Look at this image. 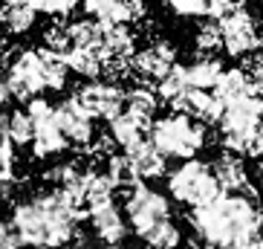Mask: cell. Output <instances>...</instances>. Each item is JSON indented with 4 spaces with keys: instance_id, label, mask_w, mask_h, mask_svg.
Here are the masks:
<instances>
[{
    "instance_id": "28",
    "label": "cell",
    "mask_w": 263,
    "mask_h": 249,
    "mask_svg": "<svg viewBox=\"0 0 263 249\" xmlns=\"http://www.w3.org/2000/svg\"><path fill=\"white\" fill-rule=\"evenodd\" d=\"M41 61H44V78H47V90H64L67 78H70V67L64 61V55L52 52V49H41Z\"/></svg>"
},
{
    "instance_id": "22",
    "label": "cell",
    "mask_w": 263,
    "mask_h": 249,
    "mask_svg": "<svg viewBox=\"0 0 263 249\" xmlns=\"http://www.w3.org/2000/svg\"><path fill=\"white\" fill-rule=\"evenodd\" d=\"M136 55V38L127 26H104V58H133ZM104 61V64H107Z\"/></svg>"
},
{
    "instance_id": "15",
    "label": "cell",
    "mask_w": 263,
    "mask_h": 249,
    "mask_svg": "<svg viewBox=\"0 0 263 249\" xmlns=\"http://www.w3.org/2000/svg\"><path fill=\"white\" fill-rule=\"evenodd\" d=\"M211 168H214V177L226 194H249L252 191V186H249V168L240 159V154L226 151V154H220L211 163Z\"/></svg>"
},
{
    "instance_id": "5",
    "label": "cell",
    "mask_w": 263,
    "mask_h": 249,
    "mask_svg": "<svg viewBox=\"0 0 263 249\" xmlns=\"http://www.w3.org/2000/svg\"><path fill=\"white\" fill-rule=\"evenodd\" d=\"M217 24L223 32V49L229 55L243 58V55L263 49V17L249 3L234 0L232 6L217 17Z\"/></svg>"
},
{
    "instance_id": "38",
    "label": "cell",
    "mask_w": 263,
    "mask_h": 249,
    "mask_svg": "<svg viewBox=\"0 0 263 249\" xmlns=\"http://www.w3.org/2000/svg\"><path fill=\"white\" fill-rule=\"evenodd\" d=\"M12 194H15V180H0V203L12 200Z\"/></svg>"
},
{
    "instance_id": "11",
    "label": "cell",
    "mask_w": 263,
    "mask_h": 249,
    "mask_svg": "<svg viewBox=\"0 0 263 249\" xmlns=\"http://www.w3.org/2000/svg\"><path fill=\"white\" fill-rule=\"evenodd\" d=\"M171 110L174 113H182V116H191L197 119V122H220V116H223V101L217 99L214 93H209V90H197V87H185V90H179L174 99L168 101Z\"/></svg>"
},
{
    "instance_id": "34",
    "label": "cell",
    "mask_w": 263,
    "mask_h": 249,
    "mask_svg": "<svg viewBox=\"0 0 263 249\" xmlns=\"http://www.w3.org/2000/svg\"><path fill=\"white\" fill-rule=\"evenodd\" d=\"M0 180H15V145L9 136H0Z\"/></svg>"
},
{
    "instance_id": "41",
    "label": "cell",
    "mask_w": 263,
    "mask_h": 249,
    "mask_svg": "<svg viewBox=\"0 0 263 249\" xmlns=\"http://www.w3.org/2000/svg\"><path fill=\"white\" fill-rule=\"evenodd\" d=\"M182 249H214V246H211V243H205V241H200V238H194V241H188Z\"/></svg>"
},
{
    "instance_id": "21",
    "label": "cell",
    "mask_w": 263,
    "mask_h": 249,
    "mask_svg": "<svg viewBox=\"0 0 263 249\" xmlns=\"http://www.w3.org/2000/svg\"><path fill=\"white\" fill-rule=\"evenodd\" d=\"M211 93L223 101V104H229V101H237V99H243V96H252V84H249L246 70H237V67H234V70H226L223 76H220V81H217V87L211 90Z\"/></svg>"
},
{
    "instance_id": "37",
    "label": "cell",
    "mask_w": 263,
    "mask_h": 249,
    "mask_svg": "<svg viewBox=\"0 0 263 249\" xmlns=\"http://www.w3.org/2000/svg\"><path fill=\"white\" fill-rule=\"evenodd\" d=\"M119 3L127 12V21L130 24H136V21H142L147 15V0H119Z\"/></svg>"
},
{
    "instance_id": "6",
    "label": "cell",
    "mask_w": 263,
    "mask_h": 249,
    "mask_svg": "<svg viewBox=\"0 0 263 249\" xmlns=\"http://www.w3.org/2000/svg\"><path fill=\"white\" fill-rule=\"evenodd\" d=\"M168 191L177 203L191 206V209L209 206L211 200L223 194V188L214 177V168L202 159H185L182 165H177L168 174Z\"/></svg>"
},
{
    "instance_id": "29",
    "label": "cell",
    "mask_w": 263,
    "mask_h": 249,
    "mask_svg": "<svg viewBox=\"0 0 263 249\" xmlns=\"http://www.w3.org/2000/svg\"><path fill=\"white\" fill-rule=\"evenodd\" d=\"M107 177L116 183V188H133V186L142 183L127 154H113L110 156L107 159Z\"/></svg>"
},
{
    "instance_id": "35",
    "label": "cell",
    "mask_w": 263,
    "mask_h": 249,
    "mask_svg": "<svg viewBox=\"0 0 263 249\" xmlns=\"http://www.w3.org/2000/svg\"><path fill=\"white\" fill-rule=\"evenodd\" d=\"M246 76H249V84H252V93L263 99V52H255L252 58L246 61Z\"/></svg>"
},
{
    "instance_id": "20",
    "label": "cell",
    "mask_w": 263,
    "mask_h": 249,
    "mask_svg": "<svg viewBox=\"0 0 263 249\" xmlns=\"http://www.w3.org/2000/svg\"><path fill=\"white\" fill-rule=\"evenodd\" d=\"M38 12L26 3V0H12L0 6V29L6 35H26L35 26Z\"/></svg>"
},
{
    "instance_id": "39",
    "label": "cell",
    "mask_w": 263,
    "mask_h": 249,
    "mask_svg": "<svg viewBox=\"0 0 263 249\" xmlns=\"http://www.w3.org/2000/svg\"><path fill=\"white\" fill-rule=\"evenodd\" d=\"M252 156H263V122H260V128H257V136H255V142H252V151H249Z\"/></svg>"
},
{
    "instance_id": "14",
    "label": "cell",
    "mask_w": 263,
    "mask_h": 249,
    "mask_svg": "<svg viewBox=\"0 0 263 249\" xmlns=\"http://www.w3.org/2000/svg\"><path fill=\"white\" fill-rule=\"evenodd\" d=\"M90 215V223H93V232L104 246H119V243L127 238V218L122 215L116 203H107V206H101V209H93L87 211Z\"/></svg>"
},
{
    "instance_id": "2",
    "label": "cell",
    "mask_w": 263,
    "mask_h": 249,
    "mask_svg": "<svg viewBox=\"0 0 263 249\" xmlns=\"http://www.w3.org/2000/svg\"><path fill=\"white\" fill-rule=\"evenodd\" d=\"M84 211L67 203L58 188L38 191L29 200H21L12 211V223L29 249H61L76 238L78 220Z\"/></svg>"
},
{
    "instance_id": "8",
    "label": "cell",
    "mask_w": 263,
    "mask_h": 249,
    "mask_svg": "<svg viewBox=\"0 0 263 249\" xmlns=\"http://www.w3.org/2000/svg\"><path fill=\"white\" fill-rule=\"evenodd\" d=\"M6 84L12 90V99L17 101H32L47 90V78H44V61H41V49H24L9 58L6 67Z\"/></svg>"
},
{
    "instance_id": "36",
    "label": "cell",
    "mask_w": 263,
    "mask_h": 249,
    "mask_svg": "<svg viewBox=\"0 0 263 249\" xmlns=\"http://www.w3.org/2000/svg\"><path fill=\"white\" fill-rule=\"evenodd\" d=\"M0 249H24V238L12 220H0Z\"/></svg>"
},
{
    "instance_id": "33",
    "label": "cell",
    "mask_w": 263,
    "mask_h": 249,
    "mask_svg": "<svg viewBox=\"0 0 263 249\" xmlns=\"http://www.w3.org/2000/svg\"><path fill=\"white\" fill-rule=\"evenodd\" d=\"M26 3H29L35 12H44V15H52V17H64V15H70L81 0H26Z\"/></svg>"
},
{
    "instance_id": "48",
    "label": "cell",
    "mask_w": 263,
    "mask_h": 249,
    "mask_svg": "<svg viewBox=\"0 0 263 249\" xmlns=\"http://www.w3.org/2000/svg\"><path fill=\"white\" fill-rule=\"evenodd\" d=\"M76 249H87V246H76Z\"/></svg>"
},
{
    "instance_id": "32",
    "label": "cell",
    "mask_w": 263,
    "mask_h": 249,
    "mask_svg": "<svg viewBox=\"0 0 263 249\" xmlns=\"http://www.w3.org/2000/svg\"><path fill=\"white\" fill-rule=\"evenodd\" d=\"M44 47L52 49L58 55H67L72 47V38H70V24H64V17H55L52 24L44 29Z\"/></svg>"
},
{
    "instance_id": "19",
    "label": "cell",
    "mask_w": 263,
    "mask_h": 249,
    "mask_svg": "<svg viewBox=\"0 0 263 249\" xmlns=\"http://www.w3.org/2000/svg\"><path fill=\"white\" fill-rule=\"evenodd\" d=\"M113 194H116V183L107 177V171H96L90 165L84 174V209L93 211L107 206V203H116Z\"/></svg>"
},
{
    "instance_id": "25",
    "label": "cell",
    "mask_w": 263,
    "mask_h": 249,
    "mask_svg": "<svg viewBox=\"0 0 263 249\" xmlns=\"http://www.w3.org/2000/svg\"><path fill=\"white\" fill-rule=\"evenodd\" d=\"M162 3H168L177 15H209V17H220L226 12V9L232 6L234 0H162Z\"/></svg>"
},
{
    "instance_id": "43",
    "label": "cell",
    "mask_w": 263,
    "mask_h": 249,
    "mask_svg": "<svg viewBox=\"0 0 263 249\" xmlns=\"http://www.w3.org/2000/svg\"><path fill=\"white\" fill-rule=\"evenodd\" d=\"M3 47H6V38H3V29H0V52H3Z\"/></svg>"
},
{
    "instance_id": "40",
    "label": "cell",
    "mask_w": 263,
    "mask_h": 249,
    "mask_svg": "<svg viewBox=\"0 0 263 249\" xmlns=\"http://www.w3.org/2000/svg\"><path fill=\"white\" fill-rule=\"evenodd\" d=\"M9 101H12V90H9L6 78L0 76V108H3V104H9Z\"/></svg>"
},
{
    "instance_id": "47",
    "label": "cell",
    "mask_w": 263,
    "mask_h": 249,
    "mask_svg": "<svg viewBox=\"0 0 263 249\" xmlns=\"http://www.w3.org/2000/svg\"><path fill=\"white\" fill-rule=\"evenodd\" d=\"M0 3H12V0H0Z\"/></svg>"
},
{
    "instance_id": "26",
    "label": "cell",
    "mask_w": 263,
    "mask_h": 249,
    "mask_svg": "<svg viewBox=\"0 0 263 249\" xmlns=\"http://www.w3.org/2000/svg\"><path fill=\"white\" fill-rule=\"evenodd\" d=\"M156 108H159V96L147 84H136L130 90H124V110H130L142 119H154Z\"/></svg>"
},
{
    "instance_id": "1",
    "label": "cell",
    "mask_w": 263,
    "mask_h": 249,
    "mask_svg": "<svg viewBox=\"0 0 263 249\" xmlns=\"http://www.w3.org/2000/svg\"><path fill=\"white\" fill-rule=\"evenodd\" d=\"M191 229L214 249H257L263 241V211L249 194H220L191 209Z\"/></svg>"
},
{
    "instance_id": "10",
    "label": "cell",
    "mask_w": 263,
    "mask_h": 249,
    "mask_svg": "<svg viewBox=\"0 0 263 249\" xmlns=\"http://www.w3.org/2000/svg\"><path fill=\"white\" fill-rule=\"evenodd\" d=\"M72 99H76V104L84 110L87 116H93V119H107V122H113L124 110V90L116 81L93 78V81H87V84L78 87L76 93H72Z\"/></svg>"
},
{
    "instance_id": "23",
    "label": "cell",
    "mask_w": 263,
    "mask_h": 249,
    "mask_svg": "<svg viewBox=\"0 0 263 249\" xmlns=\"http://www.w3.org/2000/svg\"><path fill=\"white\" fill-rule=\"evenodd\" d=\"M64 61H67V67H70L72 73L90 78V81L104 76V58H101L99 52H93V49L70 47V52L64 55Z\"/></svg>"
},
{
    "instance_id": "12",
    "label": "cell",
    "mask_w": 263,
    "mask_h": 249,
    "mask_svg": "<svg viewBox=\"0 0 263 249\" xmlns=\"http://www.w3.org/2000/svg\"><path fill=\"white\" fill-rule=\"evenodd\" d=\"M177 67V49L171 47L168 41H154L142 47L133 55V76H142L147 81H162L171 70Z\"/></svg>"
},
{
    "instance_id": "44",
    "label": "cell",
    "mask_w": 263,
    "mask_h": 249,
    "mask_svg": "<svg viewBox=\"0 0 263 249\" xmlns=\"http://www.w3.org/2000/svg\"><path fill=\"white\" fill-rule=\"evenodd\" d=\"M107 249H124V246H122V243H119V246H107Z\"/></svg>"
},
{
    "instance_id": "27",
    "label": "cell",
    "mask_w": 263,
    "mask_h": 249,
    "mask_svg": "<svg viewBox=\"0 0 263 249\" xmlns=\"http://www.w3.org/2000/svg\"><path fill=\"white\" fill-rule=\"evenodd\" d=\"M139 238L147 249H179V243H182V232H179V226L171 218L162 220V223H156L154 229H147Z\"/></svg>"
},
{
    "instance_id": "3",
    "label": "cell",
    "mask_w": 263,
    "mask_h": 249,
    "mask_svg": "<svg viewBox=\"0 0 263 249\" xmlns=\"http://www.w3.org/2000/svg\"><path fill=\"white\" fill-rule=\"evenodd\" d=\"M151 142L159 148V154L165 159H182L185 163V159H197V154L205 148L209 131L197 119L182 116V113H171V116H162L159 122H154Z\"/></svg>"
},
{
    "instance_id": "24",
    "label": "cell",
    "mask_w": 263,
    "mask_h": 249,
    "mask_svg": "<svg viewBox=\"0 0 263 249\" xmlns=\"http://www.w3.org/2000/svg\"><path fill=\"white\" fill-rule=\"evenodd\" d=\"M87 17H93L104 26H127V12L122 9L119 0H81Z\"/></svg>"
},
{
    "instance_id": "45",
    "label": "cell",
    "mask_w": 263,
    "mask_h": 249,
    "mask_svg": "<svg viewBox=\"0 0 263 249\" xmlns=\"http://www.w3.org/2000/svg\"><path fill=\"white\" fill-rule=\"evenodd\" d=\"M260 194H263V177H260Z\"/></svg>"
},
{
    "instance_id": "16",
    "label": "cell",
    "mask_w": 263,
    "mask_h": 249,
    "mask_svg": "<svg viewBox=\"0 0 263 249\" xmlns=\"http://www.w3.org/2000/svg\"><path fill=\"white\" fill-rule=\"evenodd\" d=\"M174 70L182 78V84L197 87V90H214L220 76L226 73L223 64L217 61V58H209V55H200V58H194L191 64H177Z\"/></svg>"
},
{
    "instance_id": "42",
    "label": "cell",
    "mask_w": 263,
    "mask_h": 249,
    "mask_svg": "<svg viewBox=\"0 0 263 249\" xmlns=\"http://www.w3.org/2000/svg\"><path fill=\"white\" fill-rule=\"evenodd\" d=\"M6 119H9V116H3V113H0V136L6 133Z\"/></svg>"
},
{
    "instance_id": "30",
    "label": "cell",
    "mask_w": 263,
    "mask_h": 249,
    "mask_svg": "<svg viewBox=\"0 0 263 249\" xmlns=\"http://www.w3.org/2000/svg\"><path fill=\"white\" fill-rule=\"evenodd\" d=\"M194 49L200 55H209V58H214V52L223 49V32H220L217 21H205V24L197 26V32H194Z\"/></svg>"
},
{
    "instance_id": "46",
    "label": "cell",
    "mask_w": 263,
    "mask_h": 249,
    "mask_svg": "<svg viewBox=\"0 0 263 249\" xmlns=\"http://www.w3.org/2000/svg\"><path fill=\"white\" fill-rule=\"evenodd\" d=\"M257 249H263V241H260V243H257Z\"/></svg>"
},
{
    "instance_id": "31",
    "label": "cell",
    "mask_w": 263,
    "mask_h": 249,
    "mask_svg": "<svg viewBox=\"0 0 263 249\" xmlns=\"http://www.w3.org/2000/svg\"><path fill=\"white\" fill-rule=\"evenodd\" d=\"M6 136L12 145H32L35 139V124H32L29 110H15L6 119Z\"/></svg>"
},
{
    "instance_id": "17",
    "label": "cell",
    "mask_w": 263,
    "mask_h": 249,
    "mask_svg": "<svg viewBox=\"0 0 263 249\" xmlns=\"http://www.w3.org/2000/svg\"><path fill=\"white\" fill-rule=\"evenodd\" d=\"M124 154L130 156V163H133V168H136V174H139V180H159L165 171H168L165 156L159 154V148H156L151 139L136 142V145H130V148H124Z\"/></svg>"
},
{
    "instance_id": "7",
    "label": "cell",
    "mask_w": 263,
    "mask_h": 249,
    "mask_svg": "<svg viewBox=\"0 0 263 249\" xmlns=\"http://www.w3.org/2000/svg\"><path fill=\"white\" fill-rule=\"evenodd\" d=\"M124 218H127V223H130V229L136 235H145L147 229H154L156 223H162V220L171 218V203L162 191L139 183V186H133L127 191Z\"/></svg>"
},
{
    "instance_id": "9",
    "label": "cell",
    "mask_w": 263,
    "mask_h": 249,
    "mask_svg": "<svg viewBox=\"0 0 263 249\" xmlns=\"http://www.w3.org/2000/svg\"><path fill=\"white\" fill-rule=\"evenodd\" d=\"M29 116H32V124H35V139H32V154L35 159H47V156H58L67 151V136L61 133L58 128V119H55V108L49 101L38 99L29 101Z\"/></svg>"
},
{
    "instance_id": "13",
    "label": "cell",
    "mask_w": 263,
    "mask_h": 249,
    "mask_svg": "<svg viewBox=\"0 0 263 249\" xmlns=\"http://www.w3.org/2000/svg\"><path fill=\"white\" fill-rule=\"evenodd\" d=\"M55 119H58V128L67 136V142H72V145H90L93 142L96 136L93 116H87L76 104V99H64L61 104H55Z\"/></svg>"
},
{
    "instance_id": "18",
    "label": "cell",
    "mask_w": 263,
    "mask_h": 249,
    "mask_svg": "<svg viewBox=\"0 0 263 249\" xmlns=\"http://www.w3.org/2000/svg\"><path fill=\"white\" fill-rule=\"evenodd\" d=\"M151 128H154L151 119H142V116H136V113H130V110H122V113L110 122V136L116 139V145L130 148L136 142L151 139Z\"/></svg>"
},
{
    "instance_id": "4",
    "label": "cell",
    "mask_w": 263,
    "mask_h": 249,
    "mask_svg": "<svg viewBox=\"0 0 263 249\" xmlns=\"http://www.w3.org/2000/svg\"><path fill=\"white\" fill-rule=\"evenodd\" d=\"M263 122V99L260 96H243L237 101H229L220 116V136L226 151L232 154H249L252 142L257 136V128Z\"/></svg>"
}]
</instances>
